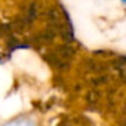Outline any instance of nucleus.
<instances>
[{
  "label": "nucleus",
  "mask_w": 126,
  "mask_h": 126,
  "mask_svg": "<svg viewBox=\"0 0 126 126\" xmlns=\"http://www.w3.org/2000/svg\"><path fill=\"white\" fill-rule=\"evenodd\" d=\"M6 126H34V123H31L30 121H26V119H19V121H15V122H11Z\"/></svg>",
  "instance_id": "f257e3e1"
}]
</instances>
